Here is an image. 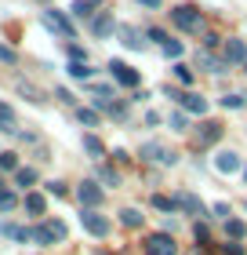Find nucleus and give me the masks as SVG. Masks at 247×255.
Wrapping results in <instances>:
<instances>
[{
  "instance_id": "18",
  "label": "nucleus",
  "mask_w": 247,
  "mask_h": 255,
  "mask_svg": "<svg viewBox=\"0 0 247 255\" xmlns=\"http://www.w3.org/2000/svg\"><path fill=\"white\" fill-rule=\"evenodd\" d=\"M142 212H138V208H124V212H120V223L127 226V230H138V226H142Z\"/></svg>"
},
{
  "instance_id": "20",
  "label": "nucleus",
  "mask_w": 247,
  "mask_h": 255,
  "mask_svg": "<svg viewBox=\"0 0 247 255\" xmlns=\"http://www.w3.org/2000/svg\"><path fill=\"white\" fill-rule=\"evenodd\" d=\"M84 149H87V153L95 157V160L105 157V146H102V138H98V135H84Z\"/></svg>"
},
{
  "instance_id": "38",
  "label": "nucleus",
  "mask_w": 247,
  "mask_h": 255,
  "mask_svg": "<svg viewBox=\"0 0 247 255\" xmlns=\"http://www.w3.org/2000/svg\"><path fill=\"white\" fill-rule=\"evenodd\" d=\"M218 44H222V37H218V33H204V51H215Z\"/></svg>"
},
{
  "instance_id": "11",
  "label": "nucleus",
  "mask_w": 247,
  "mask_h": 255,
  "mask_svg": "<svg viewBox=\"0 0 247 255\" xmlns=\"http://www.w3.org/2000/svg\"><path fill=\"white\" fill-rule=\"evenodd\" d=\"M222 131H226V128H222L218 121H204V124L196 128V146H200V149H204V146H215L218 138H222Z\"/></svg>"
},
{
  "instance_id": "24",
  "label": "nucleus",
  "mask_w": 247,
  "mask_h": 255,
  "mask_svg": "<svg viewBox=\"0 0 247 255\" xmlns=\"http://www.w3.org/2000/svg\"><path fill=\"white\" fill-rule=\"evenodd\" d=\"M69 11H73L77 18H91V15H95V4H91V0H77Z\"/></svg>"
},
{
  "instance_id": "19",
  "label": "nucleus",
  "mask_w": 247,
  "mask_h": 255,
  "mask_svg": "<svg viewBox=\"0 0 247 255\" xmlns=\"http://www.w3.org/2000/svg\"><path fill=\"white\" fill-rule=\"evenodd\" d=\"M182 106L189 113H207V99L204 95H182Z\"/></svg>"
},
{
  "instance_id": "26",
  "label": "nucleus",
  "mask_w": 247,
  "mask_h": 255,
  "mask_svg": "<svg viewBox=\"0 0 247 255\" xmlns=\"http://www.w3.org/2000/svg\"><path fill=\"white\" fill-rule=\"evenodd\" d=\"M98 179L105 182V186H120V175H116L109 164H102V168H98Z\"/></svg>"
},
{
  "instance_id": "7",
  "label": "nucleus",
  "mask_w": 247,
  "mask_h": 255,
  "mask_svg": "<svg viewBox=\"0 0 247 255\" xmlns=\"http://www.w3.org/2000/svg\"><path fill=\"white\" fill-rule=\"evenodd\" d=\"M44 26H48V29H55V33H62V37L66 40H73L77 37V29H73V22H69L66 15H62V11H44Z\"/></svg>"
},
{
  "instance_id": "46",
  "label": "nucleus",
  "mask_w": 247,
  "mask_h": 255,
  "mask_svg": "<svg viewBox=\"0 0 247 255\" xmlns=\"http://www.w3.org/2000/svg\"><path fill=\"white\" fill-rule=\"evenodd\" d=\"M244 73H247V62H244Z\"/></svg>"
},
{
  "instance_id": "2",
  "label": "nucleus",
  "mask_w": 247,
  "mask_h": 255,
  "mask_svg": "<svg viewBox=\"0 0 247 255\" xmlns=\"http://www.w3.org/2000/svg\"><path fill=\"white\" fill-rule=\"evenodd\" d=\"M66 234H69V230H66L62 219H44V223L33 230V241L48 248V245H55V241H66Z\"/></svg>"
},
{
  "instance_id": "45",
  "label": "nucleus",
  "mask_w": 247,
  "mask_h": 255,
  "mask_svg": "<svg viewBox=\"0 0 247 255\" xmlns=\"http://www.w3.org/2000/svg\"><path fill=\"white\" fill-rule=\"evenodd\" d=\"M244 179H247V164H244Z\"/></svg>"
},
{
  "instance_id": "35",
  "label": "nucleus",
  "mask_w": 247,
  "mask_h": 255,
  "mask_svg": "<svg viewBox=\"0 0 247 255\" xmlns=\"http://www.w3.org/2000/svg\"><path fill=\"white\" fill-rule=\"evenodd\" d=\"M18 91H22V95H29V102H44V99H40V91L33 88V84H26V80L18 84Z\"/></svg>"
},
{
  "instance_id": "8",
  "label": "nucleus",
  "mask_w": 247,
  "mask_h": 255,
  "mask_svg": "<svg viewBox=\"0 0 247 255\" xmlns=\"http://www.w3.org/2000/svg\"><path fill=\"white\" fill-rule=\"evenodd\" d=\"M77 197H80V204H84V208H98V204L105 201V190L98 186V182L84 179V182L77 186Z\"/></svg>"
},
{
  "instance_id": "42",
  "label": "nucleus",
  "mask_w": 247,
  "mask_h": 255,
  "mask_svg": "<svg viewBox=\"0 0 247 255\" xmlns=\"http://www.w3.org/2000/svg\"><path fill=\"white\" fill-rule=\"evenodd\" d=\"M55 99H58V102H69V106H73V102H77V99H73V95H69V91H66V88H58V91H55Z\"/></svg>"
},
{
  "instance_id": "27",
  "label": "nucleus",
  "mask_w": 247,
  "mask_h": 255,
  "mask_svg": "<svg viewBox=\"0 0 247 255\" xmlns=\"http://www.w3.org/2000/svg\"><path fill=\"white\" fill-rule=\"evenodd\" d=\"M0 168H4V171H18V153L4 149V153H0Z\"/></svg>"
},
{
  "instance_id": "36",
  "label": "nucleus",
  "mask_w": 247,
  "mask_h": 255,
  "mask_svg": "<svg viewBox=\"0 0 247 255\" xmlns=\"http://www.w3.org/2000/svg\"><path fill=\"white\" fill-rule=\"evenodd\" d=\"M146 37H149V40H157V44H160V48H164V44H167V40H171V37H167V33H164V29H157V26H153V29H146Z\"/></svg>"
},
{
  "instance_id": "43",
  "label": "nucleus",
  "mask_w": 247,
  "mask_h": 255,
  "mask_svg": "<svg viewBox=\"0 0 247 255\" xmlns=\"http://www.w3.org/2000/svg\"><path fill=\"white\" fill-rule=\"evenodd\" d=\"M0 62H15V51L4 48V44H0Z\"/></svg>"
},
{
  "instance_id": "34",
  "label": "nucleus",
  "mask_w": 247,
  "mask_h": 255,
  "mask_svg": "<svg viewBox=\"0 0 247 255\" xmlns=\"http://www.w3.org/2000/svg\"><path fill=\"white\" fill-rule=\"evenodd\" d=\"M69 62H87V51L80 44H69Z\"/></svg>"
},
{
  "instance_id": "23",
  "label": "nucleus",
  "mask_w": 247,
  "mask_h": 255,
  "mask_svg": "<svg viewBox=\"0 0 247 255\" xmlns=\"http://www.w3.org/2000/svg\"><path fill=\"white\" fill-rule=\"evenodd\" d=\"M33 182H37V171H33V168H18L15 171V186L26 190V186H33Z\"/></svg>"
},
{
  "instance_id": "17",
  "label": "nucleus",
  "mask_w": 247,
  "mask_h": 255,
  "mask_svg": "<svg viewBox=\"0 0 247 255\" xmlns=\"http://www.w3.org/2000/svg\"><path fill=\"white\" fill-rule=\"evenodd\" d=\"M26 212H29V215H44V212H48L44 193H26Z\"/></svg>"
},
{
  "instance_id": "25",
  "label": "nucleus",
  "mask_w": 247,
  "mask_h": 255,
  "mask_svg": "<svg viewBox=\"0 0 247 255\" xmlns=\"http://www.w3.org/2000/svg\"><path fill=\"white\" fill-rule=\"evenodd\" d=\"M174 77H178V84H185V88L193 84V69L185 66V62H174Z\"/></svg>"
},
{
  "instance_id": "31",
  "label": "nucleus",
  "mask_w": 247,
  "mask_h": 255,
  "mask_svg": "<svg viewBox=\"0 0 247 255\" xmlns=\"http://www.w3.org/2000/svg\"><path fill=\"white\" fill-rule=\"evenodd\" d=\"M77 117H80V124H87V128H95V124H98V113H95V110H84V106H80V110H77Z\"/></svg>"
},
{
  "instance_id": "41",
  "label": "nucleus",
  "mask_w": 247,
  "mask_h": 255,
  "mask_svg": "<svg viewBox=\"0 0 247 255\" xmlns=\"http://www.w3.org/2000/svg\"><path fill=\"white\" fill-rule=\"evenodd\" d=\"M167 124H171V131H185V113H174Z\"/></svg>"
},
{
  "instance_id": "9",
  "label": "nucleus",
  "mask_w": 247,
  "mask_h": 255,
  "mask_svg": "<svg viewBox=\"0 0 247 255\" xmlns=\"http://www.w3.org/2000/svg\"><path fill=\"white\" fill-rule=\"evenodd\" d=\"M105 69H109V77L116 80V84H124V88H138V73H135V69L127 66V62H120V59H113V62L105 66Z\"/></svg>"
},
{
  "instance_id": "22",
  "label": "nucleus",
  "mask_w": 247,
  "mask_h": 255,
  "mask_svg": "<svg viewBox=\"0 0 247 255\" xmlns=\"http://www.w3.org/2000/svg\"><path fill=\"white\" fill-rule=\"evenodd\" d=\"M69 77L73 80H91V73H95V69H91L87 62H69V69H66Z\"/></svg>"
},
{
  "instance_id": "12",
  "label": "nucleus",
  "mask_w": 247,
  "mask_h": 255,
  "mask_svg": "<svg viewBox=\"0 0 247 255\" xmlns=\"http://www.w3.org/2000/svg\"><path fill=\"white\" fill-rule=\"evenodd\" d=\"M226 62H229V66L247 62V44H244L240 37H229V40H226Z\"/></svg>"
},
{
  "instance_id": "16",
  "label": "nucleus",
  "mask_w": 247,
  "mask_h": 255,
  "mask_svg": "<svg viewBox=\"0 0 247 255\" xmlns=\"http://www.w3.org/2000/svg\"><path fill=\"white\" fill-rule=\"evenodd\" d=\"M120 37H124V48H131V51H142V44H146L135 26H120Z\"/></svg>"
},
{
  "instance_id": "40",
  "label": "nucleus",
  "mask_w": 247,
  "mask_h": 255,
  "mask_svg": "<svg viewBox=\"0 0 247 255\" xmlns=\"http://www.w3.org/2000/svg\"><path fill=\"white\" fill-rule=\"evenodd\" d=\"M48 193H55V197H66V182H58V179H51L48 186H44Z\"/></svg>"
},
{
  "instance_id": "44",
  "label": "nucleus",
  "mask_w": 247,
  "mask_h": 255,
  "mask_svg": "<svg viewBox=\"0 0 247 255\" xmlns=\"http://www.w3.org/2000/svg\"><path fill=\"white\" fill-rule=\"evenodd\" d=\"M138 4H142V7H160L164 0H138Z\"/></svg>"
},
{
  "instance_id": "29",
  "label": "nucleus",
  "mask_w": 247,
  "mask_h": 255,
  "mask_svg": "<svg viewBox=\"0 0 247 255\" xmlns=\"http://www.w3.org/2000/svg\"><path fill=\"white\" fill-rule=\"evenodd\" d=\"M160 51L167 55V59H182V40H167V44H164Z\"/></svg>"
},
{
  "instance_id": "30",
  "label": "nucleus",
  "mask_w": 247,
  "mask_h": 255,
  "mask_svg": "<svg viewBox=\"0 0 247 255\" xmlns=\"http://www.w3.org/2000/svg\"><path fill=\"white\" fill-rule=\"evenodd\" d=\"M153 208H160V212H174V197L157 193V197H153Z\"/></svg>"
},
{
  "instance_id": "32",
  "label": "nucleus",
  "mask_w": 247,
  "mask_h": 255,
  "mask_svg": "<svg viewBox=\"0 0 247 255\" xmlns=\"http://www.w3.org/2000/svg\"><path fill=\"white\" fill-rule=\"evenodd\" d=\"M222 106H226V110H240L244 106V95H237V91H233V95H222Z\"/></svg>"
},
{
  "instance_id": "6",
  "label": "nucleus",
  "mask_w": 247,
  "mask_h": 255,
  "mask_svg": "<svg viewBox=\"0 0 247 255\" xmlns=\"http://www.w3.org/2000/svg\"><path fill=\"white\" fill-rule=\"evenodd\" d=\"M174 208H182L185 215H200V219H207V204L200 201L196 193H189V190H182V193H174Z\"/></svg>"
},
{
  "instance_id": "10",
  "label": "nucleus",
  "mask_w": 247,
  "mask_h": 255,
  "mask_svg": "<svg viewBox=\"0 0 247 255\" xmlns=\"http://www.w3.org/2000/svg\"><path fill=\"white\" fill-rule=\"evenodd\" d=\"M142 160H157V164H174V160H178V153H174V149H167L164 142H146V146H142Z\"/></svg>"
},
{
  "instance_id": "5",
  "label": "nucleus",
  "mask_w": 247,
  "mask_h": 255,
  "mask_svg": "<svg viewBox=\"0 0 247 255\" xmlns=\"http://www.w3.org/2000/svg\"><path fill=\"white\" fill-rule=\"evenodd\" d=\"M215 171L218 175H237V171H244V157L237 153V149H222V153L215 157Z\"/></svg>"
},
{
  "instance_id": "33",
  "label": "nucleus",
  "mask_w": 247,
  "mask_h": 255,
  "mask_svg": "<svg viewBox=\"0 0 247 255\" xmlns=\"http://www.w3.org/2000/svg\"><path fill=\"white\" fill-rule=\"evenodd\" d=\"M193 237L200 241V245H207V241H211V230H207V223H196V226H193Z\"/></svg>"
},
{
  "instance_id": "15",
  "label": "nucleus",
  "mask_w": 247,
  "mask_h": 255,
  "mask_svg": "<svg viewBox=\"0 0 247 255\" xmlns=\"http://www.w3.org/2000/svg\"><path fill=\"white\" fill-rule=\"evenodd\" d=\"M0 131L4 135H15L18 128H15V110L7 106V102H0Z\"/></svg>"
},
{
  "instance_id": "47",
  "label": "nucleus",
  "mask_w": 247,
  "mask_h": 255,
  "mask_svg": "<svg viewBox=\"0 0 247 255\" xmlns=\"http://www.w3.org/2000/svg\"><path fill=\"white\" fill-rule=\"evenodd\" d=\"M0 190H4V182H0Z\"/></svg>"
},
{
  "instance_id": "1",
  "label": "nucleus",
  "mask_w": 247,
  "mask_h": 255,
  "mask_svg": "<svg viewBox=\"0 0 247 255\" xmlns=\"http://www.w3.org/2000/svg\"><path fill=\"white\" fill-rule=\"evenodd\" d=\"M167 15H171L174 26L185 29V33H200L204 29V15H200V7H193V4H178V7H171Z\"/></svg>"
},
{
  "instance_id": "21",
  "label": "nucleus",
  "mask_w": 247,
  "mask_h": 255,
  "mask_svg": "<svg viewBox=\"0 0 247 255\" xmlns=\"http://www.w3.org/2000/svg\"><path fill=\"white\" fill-rule=\"evenodd\" d=\"M226 237L229 241H244L247 237V226L240 223V219H226Z\"/></svg>"
},
{
  "instance_id": "4",
  "label": "nucleus",
  "mask_w": 247,
  "mask_h": 255,
  "mask_svg": "<svg viewBox=\"0 0 247 255\" xmlns=\"http://www.w3.org/2000/svg\"><path fill=\"white\" fill-rule=\"evenodd\" d=\"M80 223H84V230L91 237H105L109 234V219L98 215V208H84V212H80Z\"/></svg>"
},
{
  "instance_id": "37",
  "label": "nucleus",
  "mask_w": 247,
  "mask_h": 255,
  "mask_svg": "<svg viewBox=\"0 0 247 255\" xmlns=\"http://www.w3.org/2000/svg\"><path fill=\"white\" fill-rule=\"evenodd\" d=\"M222 255H244V245L240 241H226V245H222Z\"/></svg>"
},
{
  "instance_id": "13",
  "label": "nucleus",
  "mask_w": 247,
  "mask_h": 255,
  "mask_svg": "<svg viewBox=\"0 0 247 255\" xmlns=\"http://www.w3.org/2000/svg\"><path fill=\"white\" fill-rule=\"evenodd\" d=\"M113 29H116V22H113V15H109V11H102V15H95V18H91V33H95V37H109Z\"/></svg>"
},
{
  "instance_id": "3",
  "label": "nucleus",
  "mask_w": 247,
  "mask_h": 255,
  "mask_svg": "<svg viewBox=\"0 0 247 255\" xmlns=\"http://www.w3.org/2000/svg\"><path fill=\"white\" fill-rule=\"evenodd\" d=\"M146 255H178V248H174V237L164 230V234H149L146 245H142Z\"/></svg>"
},
{
  "instance_id": "28",
  "label": "nucleus",
  "mask_w": 247,
  "mask_h": 255,
  "mask_svg": "<svg viewBox=\"0 0 247 255\" xmlns=\"http://www.w3.org/2000/svg\"><path fill=\"white\" fill-rule=\"evenodd\" d=\"M18 204V197L11 193V190H0V212H11V208Z\"/></svg>"
},
{
  "instance_id": "39",
  "label": "nucleus",
  "mask_w": 247,
  "mask_h": 255,
  "mask_svg": "<svg viewBox=\"0 0 247 255\" xmlns=\"http://www.w3.org/2000/svg\"><path fill=\"white\" fill-rule=\"evenodd\" d=\"M211 212H215V215H218V219H233V208H229V204H226V201H218V204H215V208H211Z\"/></svg>"
},
{
  "instance_id": "14",
  "label": "nucleus",
  "mask_w": 247,
  "mask_h": 255,
  "mask_svg": "<svg viewBox=\"0 0 247 255\" xmlns=\"http://www.w3.org/2000/svg\"><path fill=\"white\" fill-rule=\"evenodd\" d=\"M196 62L204 66L207 73H226V69H229V62H226V59H215V55H207V51H200V55H196Z\"/></svg>"
}]
</instances>
